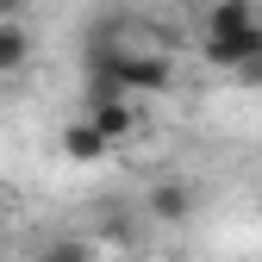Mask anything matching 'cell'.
<instances>
[{
	"label": "cell",
	"instance_id": "cell-10",
	"mask_svg": "<svg viewBox=\"0 0 262 262\" xmlns=\"http://www.w3.org/2000/svg\"><path fill=\"white\" fill-rule=\"evenodd\" d=\"M0 219H7V187H0Z\"/></svg>",
	"mask_w": 262,
	"mask_h": 262
},
{
	"label": "cell",
	"instance_id": "cell-6",
	"mask_svg": "<svg viewBox=\"0 0 262 262\" xmlns=\"http://www.w3.org/2000/svg\"><path fill=\"white\" fill-rule=\"evenodd\" d=\"M31 62V25L25 19H0V75H13Z\"/></svg>",
	"mask_w": 262,
	"mask_h": 262
},
{
	"label": "cell",
	"instance_id": "cell-8",
	"mask_svg": "<svg viewBox=\"0 0 262 262\" xmlns=\"http://www.w3.org/2000/svg\"><path fill=\"white\" fill-rule=\"evenodd\" d=\"M231 75H237V81H244V88H262V50H256V56H250V62H244V69H231Z\"/></svg>",
	"mask_w": 262,
	"mask_h": 262
},
{
	"label": "cell",
	"instance_id": "cell-2",
	"mask_svg": "<svg viewBox=\"0 0 262 262\" xmlns=\"http://www.w3.org/2000/svg\"><path fill=\"white\" fill-rule=\"evenodd\" d=\"M200 50H206V62H212V69H225V75H231V69H244V62L262 50V25H237V31H206V38H200Z\"/></svg>",
	"mask_w": 262,
	"mask_h": 262
},
{
	"label": "cell",
	"instance_id": "cell-9",
	"mask_svg": "<svg viewBox=\"0 0 262 262\" xmlns=\"http://www.w3.org/2000/svg\"><path fill=\"white\" fill-rule=\"evenodd\" d=\"M25 7L31 0H0V19H25Z\"/></svg>",
	"mask_w": 262,
	"mask_h": 262
},
{
	"label": "cell",
	"instance_id": "cell-1",
	"mask_svg": "<svg viewBox=\"0 0 262 262\" xmlns=\"http://www.w3.org/2000/svg\"><path fill=\"white\" fill-rule=\"evenodd\" d=\"M113 75H119V88L131 94V100H138V94H169L175 88V62L162 56V50H119L113 56Z\"/></svg>",
	"mask_w": 262,
	"mask_h": 262
},
{
	"label": "cell",
	"instance_id": "cell-4",
	"mask_svg": "<svg viewBox=\"0 0 262 262\" xmlns=\"http://www.w3.org/2000/svg\"><path fill=\"white\" fill-rule=\"evenodd\" d=\"M193 206H200V187L181 181V175L150 187V219H162V225H187V219H193Z\"/></svg>",
	"mask_w": 262,
	"mask_h": 262
},
{
	"label": "cell",
	"instance_id": "cell-3",
	"mask_svg": "<svg viewBox=\"0 0 262 262\" xmlns=\"http://www.w3.org/2000/svg\"><path fill=\"white\" fill-rule=\"evenodd\" d=\"M81 119L100 131L106 144H125V138H138V100L131 94H106V100H88Z\"/></svg>",
	"mask_w": 262,
	"mask_h": 262
},
{
	"label": "cell",
	"instance_id": "cell-5",
	"mask_svg": "<svg viewBox=\"0 0 262 262\" xmlns=\"http://www.w3.org/2000/svg\"><path fill=\"white\" fill-rule=\"evenodd\" d=\"M106 150H113V144H106L88 119H69V125H62V156H69V162L88 169V162H106Z\"/></svg>",
	"mask_w": 262,
	"mask_h": 262
},
{
	"label": "cell",
	"instance_id": "cell-7",
	"mask_svg": "<svg viewBox=\"0 0 262 262\" xmlns=\"http://www.w3.org/2000/svg\"><path fill=\"white\" fill-rule=\"evenodd\" d=\"M38 262H94V244L88 237H50L38 250Z\"/></svg>",
	"mask_w": 262,
	"mask_h": 262
}]
</instances>
